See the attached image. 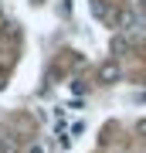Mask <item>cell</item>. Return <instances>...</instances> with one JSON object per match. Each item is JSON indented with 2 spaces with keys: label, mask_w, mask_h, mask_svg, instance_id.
Instances as JSON below:
<instances>
[{
  "label": "cell",
  "mask_w": 146,
  "mask_h": 153,
  "mask_svg": "<svg viewBox=\"0 0 146 153\" xmlns=\"http://www.w3.org/2000/svg\"><path fill=\"white\" fill-rule=\"evenodd\" d=\"M112 51H116V55H119V51H126V38H116V41H112Z\"/></svg>",
  "instance_id": "obj_4"
},
{
  "label": "cell",
  "mask_w": 146,
  "mask_h": 153,
  "mask_svg": "<svg viewBox=\"0 0 146 153\" xmlns=\"http://www.w3.org/2000/svg\"><path fill=\"white\" fill-rule=\"evenodd\" d=\"M99 78H102L105 85H116L122 78V65L116 58H109V61H102V65H99Z\"/></svg>",
  "instance_id": "obj_1"
},
{
  "label": "cell",
  "mask_w": 146,
  "mask_h": 153,
  "mask_svg": "<svg viewBox=\"0 0 146 153\" xmlns=\"http://www.w3.org/2000/svg\"><path fill=\"white\" fill-rule=\"evenodd\" d=\"M31 153H44V150H41V146H31Z\"/></svg>",
  "instance_id": "obj_7"
},
{
  "label": "cell",
  "mask_w": 146,
  "mask_h": 153,
  "mask_svg": "<svg viewBox=\"0 0 146 153\" xmlns=\"http://www.w3.org/2000/svg\"><path fill=\"white\" fill-rule=\"evenodd\" d=\"M136 129H139V133H143V136H146V119H139V126H136Z\"/></svg>",
  "instance_id": "obj_6"
},
{
  "label": "cell",
  "mask_w": 146,
  "mask_h": 153,
  "mask_svg": "<svg viewBox=\"0 0 146 153\" xmlns=\"http://www.w3.org/2000/svg\"><path fill=\"white\" fill-rule=\"evenodd\" d=\"M0 153H21V143H17L14 136H4L0 140Z\"/></svg>",
  "instance_id": "obj_3"
},
{
  "label": "cell",
  "mask_w": 146,
  "mask_h": 153,
  "mask_svg": "<svg viewBox=\"0 0 146 153\" xmlns=\"http://www.w3.org/2000/svg\"><path fill=\"white\" fill-rule=\"evenodd\" d=\"M82 133H85V123H82V119H78L75 126H71V136H82Z\"/></svg>",
  "instance_id": "obj_5"
},
{
  "label": "cell",
  "mask_w": 146,
  "mask_h": 153,
  "mask_svg": "<svg viewBox=\"0 0 146 153\" xmlns=\"http://www.w3.org/2000/svg\"><path fill=\"white\" fill-rule=\"evenodd\" d=\"M92 14L99 17V21H112V24H116V10H112L109 4H102V0H92Z\"/></svg>",
  "instance_id": "obj_2"
}]
</instances>
